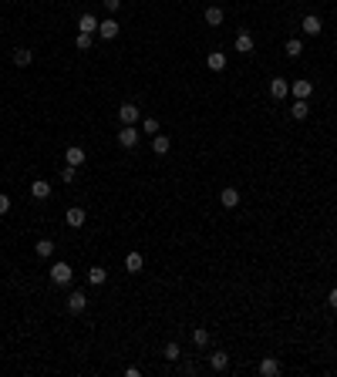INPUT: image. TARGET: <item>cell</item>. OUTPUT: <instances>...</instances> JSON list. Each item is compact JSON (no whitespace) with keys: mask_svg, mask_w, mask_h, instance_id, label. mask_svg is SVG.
<instances>
[{"mask_svg":"<svg viewBox=\"0 0 337 377\" xmlns=\"http://www.w3.org/2000/svg\"><path fill=\"white\" fill-rule=\"evenodd\" d=\"M71 276H74V273H71L67 263H54V266H51V283H57V287H67Z\"/></svg>","mask_w":337,"mask_h":377,"instance_id":"cell-1","label":"cell"},{"mask_svg":"<svg viewBox=\"0 0 337 377\" xmlns=\"http://www.w3.org/2000/svg\"><path fill=\"white\" fill-rule=\"evenodd\" d=\"M67 310L71 313H85L88 310V293H85V290H74V293L67 297Z\"/></svg>","mask_w":337,"mask_h":377,"instance_id":"cell-2","label":"cell"},{"mask_svg":"<svg viewBox=\"0 0 337 377\" xmlns=\"http://www.w3.org/2000/svg\"><path fill=\"white\" fill-rule=\"evenodd\" d=\"M118 145H122V148H135V145H138V128H135V125H122Z\"/></svg>","mask_w":337,"mask_h":377,"instance_id":"cell-3","label":"cell"},{"mask_svg":"<svg viewBox=\"0 0 337 377\" xmlns=\"http://www.w3.org/2000/svg\"><path fill=\"white\" fill-rule=\"evenodd\" d=\"M64 219H67V226H71V229H81V226H85V219H88V212L81 209V206H71V209L64 212Z\"/></svg>","mask_w":337,"mask_h":377,"instance_id":"cell-4","label":"cell"},{"mask_svg":"<svg viewBox=\"0 0 337 377\" xmlns=\"http://www.w3.org/2000/svg\"><path fill=\"white\" fill-rule=\"evenodd\" d=\"M138 115H142V111H138V105H132V101H125L122 108H118V118H122V125H135V122H138Z\"/></svg>","mask_w":337,"mask_h":377,"instance_id":"cell-5","label":"cell"},{"mask_svg":"<svg viewBox=\"0 0 337 377\" xmlns=\"http://www.w3.org/2000/svg\"><path fill=\"white\" fill-rule=\"evenodd\" d=\"M320 31H324L320 17H317V14H307V17H303V34H307V37H317Z\"/></svg>","mask_w":337,"mask_h":377,"instance_id":"cell-6","label":"cell"},{"mask_svg":"<svg viewBox=\"0 0 337 377\" xmlns=\"http://www.w3.org/2000/svg\"><path fill=\"white\" fill-rule=\"evenodd\" d=\"M85 158H88V155H85V148H81V145H71V148L64 152V162H67V165H74V168L85 165Z\"/></svg>","mask_w":337,"mask_h":377,"instance_id":"cell-7","label":"cell"},{"mask_svg":"<svg viewBox=\"0 0 337 377\" xmlns=\"http://www.w3.org/2000/svg\"><path fill=\"white\" fill-rule=\"evenodd\" d=\"M98 17H95V14H81V17H78V31L81 34H95V31H98Z\"/></svg>","mask_w":337,"mask_h":377,"instance_id":"cell-8","label":"cell"},{"mask_svg":"<svg viewBox=\"0 0 337 377\" xmlns=\"http://www.w3.org/2000/svg\"><path fill=\"white\" fill-rule=\"evenodd\" d=\"M236 51H239V54H253V34L249 31L236 34Z\"/></svg>","mask_w":337,"mask_h":377,"instance_id":"cell-9","label":"cell"},{"mask_svg":"<svg viewBox=\"0 0 337 377\" xmlns=\"http://www.w3.org/2000/svg\"><path fill=\"white\" fill-rule=\"evenodd\" d=\"M290 95L293 98H310V95H314V81H293Z\"/></svg>","mask_w":337,"mask_h":377,"instance_id":"cell-10","label":"cell"},{"mask_svg":"<svg viewBox=\"0 0 337 377\" xmlns=\"http://www.w3.org/2000/svg\"><path fill=\"white\" fill-rule=\"evenodd\" d=\"M118 31H122V27L115 24V17H108V21H101V24H98V34L105 37V41H112V37H118Z\"/></svg>","mask_w":337,"mask_h":377,"instance_id":"cell-11","label":"cell"},{"mask_svg":"<svg viewBox=\"0 0 337 377\" xmlns=\"http://www.w3.org/2000/svg\"><path fill=\"white\" fill-rule=\"evenodd\" d=\"M31 196H34V199H47V196H51V182L34 178V182H31Z\"/></svg>","mask_w":337,"mask_h":377,"instance_id":"cell-12","label":"cell"},{"mask_svg":"<svg viewBox=\"0 0 337 377\" xmlns=\"http://www.w3.org/2000/svg\"><path fill=\"white\" fill-rule=\"evenodd\" d=\"M270 95H273L277 101H280V98H287V95H290V84H287L283 78H273V81H270Z\"/></svg>","mask_w":337,"mask_h":377,"instance_id":"cell-13","label":"cell"},{"mask_svg":"<svg viewBox=\"0 0 337 377\" xmlns=\"http://www.w3.org/2000/svg\"><path fill=\"white\" fill-rule=\"evenodd\" d=\"M260 374H263V377H277V374H280V360H277V357L260 360Z\"/></svg>","mask_w":337,"mask_h":377,"instance_id":"cell-14","label":"cell"},{"mask_svg":"<svg viewBox=\"0 0 337 377\" xmlns=\"http://www.w3.org/2000/svg\"><path fill=\"white\" fill-rule=\"evenodd\" d=\"M219 202H223V209H236V206H239V192H236V189H223V192H219Z\"/></svg>","mask_w":337,"mask_h":377,"instance_id":"cell-15","label":"cell"},{"mask_svg":"<svg viewBox=\"0 0 337 377\" xmlns=\"http://www.w3.org/2000/svg\"><path fill=\"white\" fill-rule=\"evenodd\" d=\"M290 115L297 118V122H303V118L310 115V105H307V98H297V101H293V105H290Z\"/></svg>","mask_w":337,"mask_h":377,"instance_id":"cell-16","label":"cell"},{"mask_svg":"<svg viewBox=\"0 0 337 377\" xmlns=\"http://www.w3.org/2000/svg\"><path fill=\"white\" fill-rule=\"evenodd\" d=\"M209 367H213V370H226V367H229V354H226V350H213Z\"/></svg>","mask_w":337,"mask_h":377,"instance_id":"cell-17","label":"cell"},{"mask_svg":"<svg viewBox=\"0 0 337 377\" xmlns=\"http://www.w3.org/2000/svg\"><path fill=\"white\" fill-rule=\"evenodd\" d=\"M168 148H172L168 135H155V138H152V152H155V155H165Z\"/></svg>","mask_w":337,"mask_h":377,"instance_id":"cell-18","label":"cell"},{"mask_svg":"<svg viewBox=\"0 0 337 377\" xmlns=\"http://www.w3.org/2000/svg\"><path fill=\"white\" fill-rule=\"evenodd\" d=\"M34 61V51H27V47H17V51H14V64L17 67H27Z\"/></svg>","mask_w":337,"mask_h":377,"instance_id":"cell-19","label":"cell"},{"mask_svg":"<svg viewBox=\"0 0 337 377\" xmlns=\"http://www.w3.org/2000/svg\"><path fill=\"white\" fill-rule=\"evenodd\" d=\"M206 64H209V71H223L226 67V54L223 51H213V54L206 57Z\"/></svg>","mask_w":337,"mask_h":377,"instance_id":"cell-20","label":"cell"},{"mask_svg":"<svg viewBox=\"0 0 337 377\" xmlns=\"http://www.w3.org/2000/svg\"><path fill=\"white\" fill-rule=\"evenodd\" d=\"M125 269H128V273H142V253H128L125 256Z\"/></svg>","mask_w":337,"mask_h":377,"instance_id":"cell-21","label":"cell"},{"mask_svg":"<svg viewBox=\"0 0 337 377\" xmlns=\"http://www.w3.org/2000/svg\"><path fill=\"white\" fill-rule=\"evenodd\" d=\"M206 24H209V27H219V24H223V7H206Z\"/></svg>","mask_w":337,"mask_h":377,"instance_id":"cell-22","label":"cell"},{"mask_svg":"<svg viewBox=\"0 0 337 377\" xmlns=\"http://www.w3.org/2000/svg\"><path fill=\"white\" fill-rule=\"evenodd\" d=\"M108 279V273H105V266H91L88 269V283H95V287H101Z\"/></svg>","mask_w":337,"mask_h":377,"instance_id":"cell-23","label":"cell"},{"mask_svg":"<svg viewBox=\"0 0 337 377\" xmlns=\"http://www.w3.org/2000/svg\"><path fill=\"white\" fill-rule=\"evenodd\" d=\"M283 51H287V57H300V54H303V44H300V41H297V37H290Z\"/></svg>","mask_w":337,"mask_h":377,"instance_id":"cell-24","label":"cell"},{"mask_svg":"<svg viewBox=\"0 0 337 377\" xmlns=\"http://www.w3.org/2000/svg\"><path fill=\"white\" fill-rule=\"evenodd\" d=\"M192 344H196V347H206V344H209V330L196 327V330H192Z\"/></svg>","mask_w":337,"mask_h":377,"instance_id":"cell-25","label":"cell"},{"mask_svg":"<svg viewBox=\"0 0 337 377\" xmlns=\"http://www.w3.org/2000/svg\"><path fill=\"white\" fill-rule=\"evenodd\" d=\"M34 249H37V256H44V259H47V256L54 253V243H51V239H41V243L34 246Z\"/></svg>","mask_w":337,"mask_h":377,"instance_id":"cell-26","label":"cell"},{"mask_svg":"<svg viewBox=\"0 0 337 377\" xmlns=\"http://www.w3.org/2000/svg\"><path fill=\"white\" fill-rule=\"evenodd\" d=\"M142 132L145 135H158V118H145V122H142Z\"/></svg>","mask_w":337,"mask_h":377,"instance_id":"cell-27","label":"cell"},{"mask_svg":"<svg viewBox=\"0 0 337 377\" xmlns=\"http://www.w3.org/2000/svg\"><path fill=\"white\" fill-rule=\"evenodd\" d=\"M162 354H165V360H179V344H165V350H162Z\"/></svg>","mask_w":337,"mask_h":377,"instance_id":"cell-28","label":"cell"},{"mask_svg":"<svg viewBox=\"0 0 337 377\" xmlns=\"http://www.w3.org/2000/svg\"><path fill=\"white\" fill-rule=\"evenodd\" d=\"M74 44H78V51H91V34H78Z\"/></svg>","mask_w":337,"mask_h":377,"instance_id":"cell-29","label":"cell"},{"mask_svg":"<svg viewBox=\"0 0 337 377\" xmlns=\"http://www.w3.org/2000/svg\"><path fill=\"white\" fill-rule=\"evenodd\" d=\"M61 182H74V165H64V168H61Z\"/></svg>","mask_w":337,"mask_h":377,"instance_id":"cell-30","label":"cell"},{"mask_svg":"<svg viewBox=\"0 0 337 377\" xmlns=\"http://www.w3.org/2000/svg\"><path fill=\"white\" fill-rule=\"evenodd\" d=\"M11 212V196H0V216H7Z\"/></svg>","mask_w":337,"mask_h":377,"instance_id":"cell-31","label":"cell"},{"mask_svg":"<svg viewBox=\"0 0 337 377\" xmlns=\"http://www.w3.org/2000/svg\"><path fill=\"white\" fill-rule=\"evenodd\" d=\"M179 370H182V374H196V364H192V360H182Z\"/></svg>","mask_w":337,"mask_h":377,"instance_id":"cell-32","label":"cell"},{"mask_svg":"<svg viewBox=\"0 0 337 377\" xmlns=\"http://www.w3.org/2000/svg\"><path fill=\"white\" fill-rule=\"evenodd\" d=\"M101 4H105V11H118V7H122V0H101Z\"/></svg>","mask_w":337,"mask_h":377,"instance_id":"cell-33","label":"cell"},{"mask_svg":"<svg viewBox=\"0 0 337 377\" xmlns=\"http://www.w3.org/2000/svg\"><path fill=\"white\" fill-rule=\"evenodd\" d=\"M327 303H330V307H334V310H337V287L330 290V297H327Z\"/></svg>","mask_w":337,"mask_h":377,"instance_id":"cell-34","label":"cell"}]
</instances>
